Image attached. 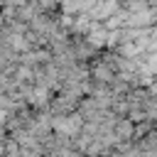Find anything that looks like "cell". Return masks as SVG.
Segmentation results:
<instances>
[{
  "instance_id": "obj_1",
  "label": "cell",
  "mask_w": 157,
  "mask_h": 157,
  "mask_svg": "<svg viewBox=\"0 0 157 157\" xmlns=\"http://www.w3.org/2000/svg\"><path fill=\"white\" fill-rule=\"evenodd\" d=\"M93 76H96L98 81H113V78H115V74H113V69H110L108 64H96V66H93Z\"/></svg>"
}]
</instances>
